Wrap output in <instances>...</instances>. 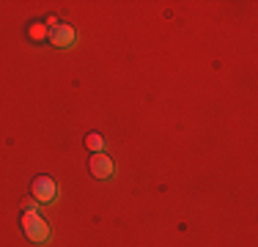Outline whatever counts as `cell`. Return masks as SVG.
I'll return each instance as SVG.
<instances>
[{"label": "cell", "mask_w": 258, "mask_h": 247, "mask_svg": "<svg viewBox=\"0 0 258 247\" xmlns=\"http://www.w3.org/2000/svg\"><path fill=\"white\" fill-rule=\"evenodd\" d=\"M22 231H25V236L30 242H47L50 239V225L44 222L39 212H22Z\"/></svg>", "instance_id": "6da1fadb"}, {"label": "cell", "mask_w": 258, "mask_h": 247, "mask_svg": "<svg viewBox=\"0 0 258 247\" xmlns=\"http://www.w3.org/2000/svg\"><path fill=\"white\" fill-rule=\"evenodd\" d=\"M30 195H33L36 203H52L55 195H58V187L50 176H36L33 184H30Z\"/></svg>", "instance_id": "7a4b0ae2"}, {"label": "cell", "mask_w": 258, "mask_h": 247, "mask_svg": "<svg viewBox=\"0 0 258 247\" xmlns=\"http://www.w3.org/2000/svg\"><path fill=\"white\" fill-rule=\"evenodd\" d=\"M88 170H91V176H96V178H110L113 176V159L107 157V154H94V157L88 159Z\"/></svg>", "instance_id": "3957f363"}, {"label": "cell", "mask_w": 258, "mask_h": 247, "mask_svg": "<svg viewBox=\"0 0 258 247\" xmlns=\"http://www.w3.org/2000/svg\"><path fill=\"white\" fill-rule=\"evenodd\" d=\"M50 41L60 49L72 47L75 44V28H72V25H55V28L50 30Z\"/></svg>", "instance_id": "277c9868"}, {"label": "cell", "mask_w": 258, "mask_h": 247, "mask_svg": "<svg viewBox=\"0 0 258 247\" xmlns=\"http://www.w3.org/2000/svg\"><path fill=\"white\" fill-rule=\"evenodd\" d=\"M28 39L30 41H44V39H50V30L44 28V22H30L28 25Z\"/></svg>", "instance_id": "5b68a950"}, {"label": "cell", "mask_w": 258, "mask_h": 247, "mask_svg": "<svg viewBox=\"0 0 258 247\" xmlns=\"http://www.w3.org/2000/svg\"><path fill=\"white\" fill-rule=\"evenodd\" d=\"M85 146H88V151L102 154V148H104V138H102L99 132H88V135H85Z\"/></svg>", "instance_id": "8992f818"}, {"label": "cell", "mask_w": 258, "mask_h": 247, "mask_svg": "<svg viewBox=\"0 0 258 247\" xmlns=\"http://www.w3.org/2000/svg\"><path fill=\"white\" fill-rule=\"evenodd\" d=\"M36 206H39V203H36L33 198H28V201H22V212H36Z\"/></svg>", "instance_id": "52a82bcc"}]
</instances>
